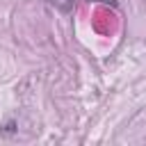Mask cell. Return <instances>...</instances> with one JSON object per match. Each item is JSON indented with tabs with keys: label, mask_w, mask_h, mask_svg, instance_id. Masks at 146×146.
<instances>
[{
	"label": "cell",
	"mask_w": 146,
	"mask_h": 146,
	"mask_svg": "<svg viewBox=\"0 0 146 146\" xmlns=\"http://www.w3.org/2000/svg\"><path fill=\"white\" fill-rule=\"evenodd\" d=\"M50 7H55V9H59V11H64V14H68V11H73V5H75V0H46Z\"/></svg>",
	"instance_id": "1"
},
{
	"label": "cell",
	"mask_w": 146,
	"mask_h": 146,
	"mask_svg": "<svg viewBox=\"0 0 146 146\" xmlns=\"http://www.w3.org/2000/svg\"><path fill=\"white\" fill-rule=\"evenodd\" d=\"M89 2H103V5H112V7L116 5V0H89Z\"/></svg>",
	"instance_id": "2"
}]
</instances>
